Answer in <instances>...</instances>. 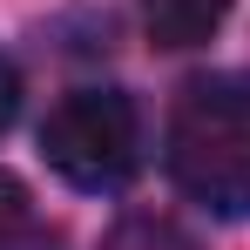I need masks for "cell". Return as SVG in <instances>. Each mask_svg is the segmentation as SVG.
I'll return each mask as SVG.
<instances>
[{
  "label": "cell",
  "mask_w": 250,
  "mask_h": 250,
  "mask_svg": "<svg viewBox=\"0 0 250 250\" xmlns=\"http://www.w3.org/2000/svg\"><path fill=\"white\" fill-rule=\"evenodd\" d=\"M169 176L216 216H250V75H209L176 102Z\"/></svg>",
  "instance_id": "obj_1"
},
{
  "label": "cell",
  "mask_w": 250,
  "mask_h": 250,
  "mask_svg": "<svg viewBox=\"0 0 250 250\" xmlns=\"http://www.w3.org/2000/svg\"><path fill=\"white\" fill-rule=\"evenodd\" d=\"M41 156L75 189H122L142 163V122L122 88H75L47 108Z\"/></svg>",
  "instance_id": "obj_2"
},
{
  "label": "cell",
  "mask_w": 250,
  "mask_h": 250,
  "mask_svg": "<svg viewBox=\"0 0 250 250\" xmlns=\"http://www.w3.org/2000/svg\"><path fill=\"white\" fill-rule=\"evenodd\" d=\"M230 0H142V27L156 47H196L223 27Z\"/></svg>",
  "instance_id": "obj_3"
},
{
  "label": "cell",
  "mask_w": 250,
  "mask_h": 250,
  "mask_svg": "<svg viewBox=\"0 0 250 250\" xmlns=\"http://www.w3.org/2000/svg\"><path fill=\"white\" fill-rule=\"evenodd\" d=\"M102 250H196V237L183 230V223H169V216H122Z\"/></svg>",
  "instance_id": "obj_4"
},
{
  "label": "cell",
  "mask_w": 250,
  "mask_h": 250,
  "mask_svg": "<svg viewBox=\"0 0 250 250\" xmlns=\"http://www.w3.org/2000/svg\"><path fill=\"white\" fill-rule=\"evenodd\" d=\"M27 237H34V196L21 176L0 169V250H21Z\"/></svg>",
  "instance_id": "obj_5"
},
{
  "label": "cell",
  "mask_w": 250,
  "mask_h": 250,
  "mask_svg": "<svg viewBox=\"0 0 250 250\" xmlns=\"http://www.w3.org/2000/svg\"><path fill=\"white\" fill-rule=\"evenodd\" d=\"M14 108H21V82H14V68L0 61V128L14 122Z\"/></svg>",
  "instance_id": "obj_6"
}]
</instances>
